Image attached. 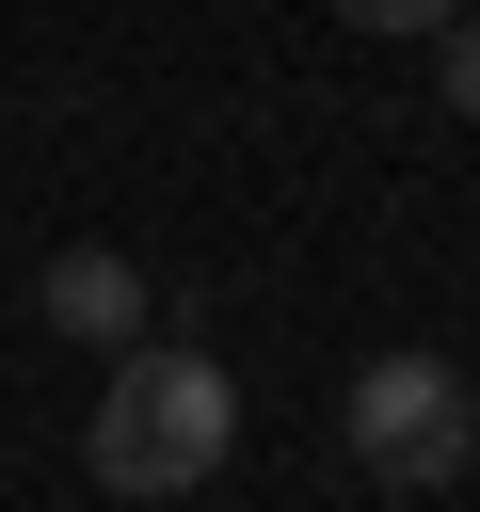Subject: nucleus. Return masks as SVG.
Listing matches in <instances>:
<instances>
[{
  "mask_svg": "<svg viewBox=\"0 0 480 512\" xmlns=\"http://www.w3.org/2000/svg\"><path fill=\"white\" fill-rule=\"evenodd\" d=\"M432 80H448V112H480V16H448V32H432Z\"/></svg>",
  "mask_w": 480,
  "mask_h": 512,
  "instance_id": "obj_4",
  "label": "nucleus"
},
{
  "mask_svg": "<svg viewBox=\"0 0 480 512\" xmlns=\"http://www.w3.org/2000/svg\"><path fill=\"white\" fill-rule=\"evenodd\" d=\"M32 304H48V336H80V352H128V336H144V272H128L112 240L48 256V272H32Z\"/></svg>",
  "mask_w": 480,
  "mask_h": 512,
  "instance_id": "obj_3",
  "label": "nucleus"
},
{
  "mask_svg": "<svg viewBox=\"0 0 480 512\" xmlns=\"http://www.w3.org/2000/svg\"><path fill=\"white\" fill-rule=\"evenodd\" d=\"M96 480L112 496H192V480H224V448H240V384H224V352H176V336H128L112 368H96Z\"/></svg>",
  "mask_w": 480,
  "mask_h": 512,
  "instance_id": "obj_1",
  "label": "nucleus"
},
{
  "mask_svg": "<svg viewBox=\"0 0 480 512\" xmlns=\"http://www.w3.org/2000/svg\"><path fill=\"white\" fill-rule=\"evenodd\" d=\"M336 448H352L384 496H448V480L480 464V384H464L448 352H368L352 400H336Z\"/></svg>",
  "mask_w": 480,
  "mask_h": 512,
  "instance_id": "obj_2",
  "label": "nucleus"
},
{
  "mask_svg": "<svg viewBox=\"0 0 480 512\" xmlns=\"http://www.w3.org/2000/svg\"><path fill=\"white\" fill-rule=\"evenodd\" d=\"M336 16H352V32H448L464 0H336Z\"/></svg>",
  "mask_w": 480,
  "mask_h": 512,
  "instance_id": "obj_5",
  "label": "nucleus"
}]
</instances>
